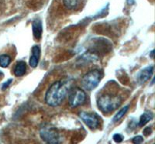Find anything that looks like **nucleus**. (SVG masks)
<instances>
[{"label":"nucleus","mask_w":155,"mask_h":144,"mask_svg":"<svg viewBox=\"0 0 155 144\" xmlns=\"http://www.w3.org/2000/svg\"><path fill=\"white\" fill-rule=\"evenodd\" d=\"M11 63V57L7 54H2L0 56V66L2 67H6Z\"/></svg>","instance_id":"14"},{"label":"nucleus","mask_w":155,"mask_h":144,"mask_svg":"<svg viewBox=\"0 0 155 144\" xmlns=\"http://www.w3.org/2000/svg\"><path fill=\"white\" fill-rule=\"evenodd\" d=\"M12 79H9V80H8L7 81H5V82L4 83L3 85H2V89L5 90V88H7L8 86H9V84H11V82H12Z\"/></svg>","instance_id":"18"},{"label":"nucleus","mask_w":155,"mask_h":144,"mask_svg":"<svg viewBox=\"0 0 155 144\" xmlns=\"http://www.w3.org/2000/svg\"><path fill=\"white\" fill-rule=\"evenodd\" d=\"M86 100V94L84 90L79 88L71 89L68 93V102L71 107L76 108L85 103Z\"/></svg>","instance_id":"5"},{"label":"nucleus","mask_w":155,"mask_h":144,"mask_svg":"<svg viewBox=\"0 0 155 144\" xmlns=\"http://www.w3.org/2000/svg\"><path fill=\"white\" fill-rule=\"evenodd\" d=\"M153 119V115L150 113H144L140 116L139 122V126H143Z\"/></svg>","instance_id":"11"},{"label":"nucleus","mask_w":155,"mask_h":144,"mask_svg":"<svg viewBox=\"0 0 155 144\" xmlns=\"http://www.w3.org/2000/svg\"><path fill=\"white\" fill-rule=\"evenodd\" d=\"M81 119L88 126L90 129H95L99 126V117L95 113H88L85 112H81L79 114Z\"/></svg>","instance_id":"6"},{"label":"nucleus","mask_w":155,"mask_h":144,"mask_svg":"<svg viewBox=\"0 0 155 144\" xmlns=\"http://www.w3.org/2000/svg\"><path fill=\"white\" fill-rule=\"evenodd\" d=\"M31 55H30L29 64L31 67H36L39 63L40 57H41V48L37 45H34L31 50Z\"/></svg>","instance_id":"8"},{"label":"nucleus","mask_w":155,"mask_h":144,"mask_svg":"<svg viewBox=\"0 0 155 144\" xmlns=\"http://www.w3.org/2000/svg\"><path fill=\"white\" fill-rule=\"evenodd\" d=\"M27 70V64L23 61L17 62L14 68V74L16 77H21L24 75Z\"/></svg>","instance_id":"10"},{"label":"nucleus","mask_w":155,"mask_h":144,"mask_svg":"<svg viewBox=\"0 0 155 144\" xmlns=\"http://www.w3.org/2000/svg\"><path fill=\"white\" fill-rule=\"evenodd\" d=\"M63 3L67 9H74L79 3V0H63Z\"/></svg>","instance_id":"12"},{"label":"nucleus","mask_w":155,"mask_h":144,"mask_svg":"<svg viewBox=\"0 0 155 144\" xmlns=\"http://www.w3.org/2000/svg\"><path fill=\"white\" fill-rule=\"evenodd\" d=\"M102 78V73L99 70H92L83 76L81 80V84L83 88L91 91L98 86Z\"/></svg>","instance_id":"4"},{"label":"nucleus","mask_w":155,"mask_h":144,"mask_svg":"<svg viewBox=\"0 0 155 144\" xmlns=\"http://www.w3.org/2000/svg\"><path fill=\"white\" fill-rule=\"evenodd\" d=\"M128 109H129V106H125V107H124L123 109H120V110L118 112V113H117V114L114 116V118H113V123H117L118 121H120L122 118L124 117V115L127 113Z\"/></svg>","instance_id":"13"},{"label":"nucleus","mask_w":155,"mask_h":144,"mask_svg":"<svg viewBox=\"0 0 155 144\" xmlns=\"http://www.w3.org/2000/svg\"><path fill=\"white\" fill-rule=\"evenodd\" d=\"M151 133H152V129L150 128V127H146V128L144 129V130H143V134H144L146 136L150 135Z\"/></svg>","instance_id":"17"},{"label":"nucleus","mask_w":155,"mask_h":144,"mask_svg":"<svg viewBox=\"0 0 155 144\" xmlns=\"http://www.w3.org/2000/svg\"><path fill=\"white\" fill-rule=\"evenodd\" d=\"M40 136L44 142L48 143H59L60 142V135L57 129L51 124L45 123L41 126L40 129Z\"/></svg>","instance_id":"3"},{"label":"nucleus","mask_w":155,"mask_h":144,"mask_svg":"<svg viewBox=\"0 0 155 144\" xmlns=\"http://www.w3.org/2000/svg\"><path fill=\"white\" fill-rule=\"evenodd\" d=\"M153 66H148L145 67L143 70H141L137 75V81L140 84H143L148 80L150 79V77L153 75Z\"/></svg>","instance_id":"7"},{"label":"nucleus","mask_w":155,"mask_h":144,"mask_svg":"<svg viewBox=\"0 0 155 144\" xmlns=\"http://www.w3.org/2000/svg\"><path fill=\"white\" fill-rule=\"evenodd\" d=\"M153 54H154V51H151V53H150V57L151 58H153Z\"/></svg>","instance_id":"19"},{"label":"nucleus","mask_w":155,"mask_h":144,"mask_svg":"<svg viewBox=\"0 0 155 144\" xmlns=\"http://www.w3.org/2000/svg\"><path fill=\"white\" fill-rule=\"evenodd\" d=\"M122 103L121 97L106 94L99 97L97 102L98 107L103 113H110L120 106Z\"/></svg>","instance_id":"2"},{"label":"nucleus","mask_w":155,"mask_h":144,"mask_svg":"<svg viewBox=\"0 0 155 144\" xmlns=\"http://www.w3.org/2000/svg\"><path fill=\"white\" fill-rule=\"evenodd\" d=\"M32 29L34 37L37 40H40L43 34V26L42 23L40 19H35L32 23Z\"/></svg>","instance_id":"9"},{"label":"nucleus","mask_w":155,"mask_h":144,"mask_svg":"<svg viewBox=\"0 0 155 144\" xmlns=\"http://www.w3.org/2000/svg\"><path fill=\"white\" fill-rule=\"evenodd\" d=\"M143 142V138L141 136H137L134 137L133 139V142L135 144H140Z\"/></svg>","instance_id":"16"},{"label":"nucleus","mask_w":155,"mask_h":144,"mask_svg":"<svg viewBox=\"0 0 155 144\" xmlns=\"http://www.w3.org/2000/svg\"><path fill=\"white\" fill-rule=\"evenodd\" d=\"M0 74H2V73H1V72H0Z\"/></svg>","instance_id":"20"},{"label":"nucleus","mask_w":155,"mask_h":144,"mask_svg":"<svg viewBox=\"0 0 155 144\" xmlns=\"http://www.w3.org/2000/svg\"><path fill=\"white\" fill-rule=\"evenodd\" d=\"M71 90L69 80H61L51 84L45 95V102L52 107L60 106Z\"/></svg>","instance_id":"1"},{"label":"nucleus","mask_w":155,"mask_h":144,"mask_svg":"<svg viewBox=\"0 0 155 144\" xmlns=\"http://www.w3.org/2000/svg\"><path fill=\"white\" fill-rule=\"evenodd\" d=\"M123 139H124V137H123L122 135H120V134L116 133L113 135V140L116 142H121L123 141Z\"/></svg>","instance_id":"15"}]
</instances>
